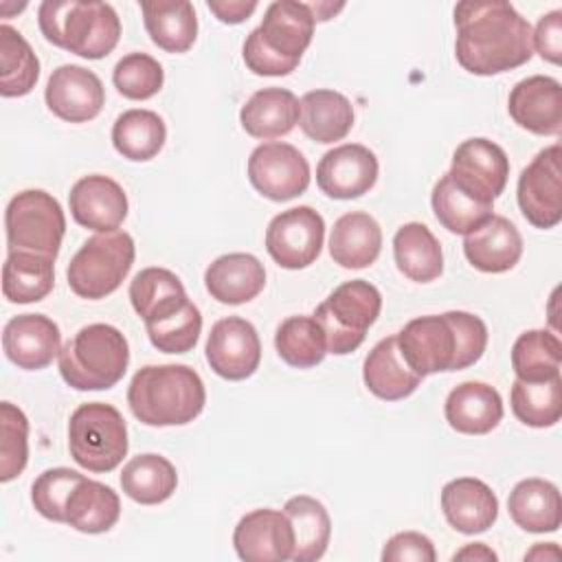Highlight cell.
Listing matches in <instances>:
<instances>
[{"label": "cell", "mask_w": 562, "mask_h": 562, "mask_svg": "<svg viewBox=\"0 0 562 562\" xmlns=\"http://www.w3.org/2000/svg\"><path fill=\"white\" fill-rule=\"evenodd\" d=\"M454 55L481 77L527 64L533 55L531 24L505 0H463L454 7Z\"/></svg>", "instance_id": "1"}, {"label": "cell", "mask_w": 562, "mask_h": 562, "mask_svg": "<svg viewBox=\"0 0 562 562\" xmlns=\"http://www.w3.org/2000/svg\"><path fill=\"white\" fill-rule=\"evenodd\" d=\"M395 338L406 364L426 378L439 371H461L479 362L487 347V327L476 314L452 310L417 316Z\"/></svg>", "instance_id": "2"}, {"label": "cell", "mask_w": 562, "mask_h": 562, "mask_svg": "<svg viewBox=\"0 0 562 562\" xmlns=\"http://www.w3.org/2000/svg\"><path fill=\"white\" fill-rule=\"evenodd\" d=\"M132 415L147 426H182L193 422L204 404V382L187 364H147L127 386Z\"/></svg>", "instance_id": "3"}, {"label": "cell", "mask_w": 562, "mask_h": 562, "mask_svg": "<svg viewBox=\"0 0 562 562\" xmlns=\"http://www.w3.org/2000/svg\"><path fill=\"white\" fill-rule=\"evenodd\" d=\"M314 13L307 2L274 0L263 20L244 42V61L248 70L261 77L290 75L314 35Z\"/></svg>", "instance_id": "4"}, {"label": "cell", "mask_w": 562, "mask_h": 562, "mask_svg": "<svg viewBox=\"0 0 562 562\" xmlns=\"http://www.w3.org/2000/svg\"><path fill=\"white\" fill-rule=\"evenodd\" d=\"M42 35L83 59L110 55L121 37V20L108 2L44 0L37 9Z\"/></svg>", "instance_id": "5"}, {"label": "cell", "mask_w": 562, "mask_h": 562, "mask_svg": "<svg viewBox=\"0 0 562 562\" xmlns=\"http://www.w3.org/2000/svg\"><path fill=\"white\" fill-rule=\"evenodd\" d=\"M57 364L68 386L105 391L123 380L130 364V345L114 325L92 323L66 340Z\"/></svg>", "instance_id": "6"}, {"label": "cell", "mask_w": 562, "mask_h": 562, "mask_svg": "<svg viewBox=\"0 0 562 562\" xmlns=\"http://www.w3.org/2000/svg\"><path fill=\"white\" fill-rule=\"evenodd\" d=\"M380 310L382 294L364 279H351L334 288L312 314L323 327L327 353L356 351L364 342L367 329L378 321Z\"/></svg>", "instance_id": "7"}, {"label": "cell", "mask_w": 562, "mask_h": 562, "mask_svg": "<svg viewBox=\"0 0 562 562\" xmlns=\"http://www.w3.org/2000/svg\"><path fill=\"white\" fill-rule=\"evenodd\" d=\"M134 257V239L125 231H110L88 237L68 263V285L81 299H105L119 290L132 270Z\"/></svg>", "instance_id": "8"}, {"label": "cell", "mask_w": 562, "mask_h": 562, "mask_svg": "<svg viewBox=\"0 0 562 562\" xmlns=\"http://www.w3.org/2000/svg\"><path fill=\"white\" fill-rule=\"evenodd\" d=\"M127 426L123 415L105 402L75 408L68 422V450L88 472H112L127 454Z\"/></svg>", "instance_id": "9"}, {"label": "cell", "mask_w": 562, "mask_h": 562, "mask_svg": "<svg viewBox=\"0 0 562 562\" xmlns=\"http://www.w3.org/2000/svg\"><path fill=\"white\" fill-rule=\"evenodd\" d=\"M4 231L9 252L26 250L55 259L66 233V217L50 193L26 189L7 204Z\"/></svg>", "instance_id": "10"}, {"label": "cell", "mask_w": 562, "mask_h": 562, "mask_svg": "<svg viewBox=\"0 0 562 562\" xmlns=\"http://www.w3.org/2000/svg\"><path fill=\"white\" fill-rule=\"evenodd\" d=\"M562 147L555 143L533 156L518 176V206L536 228H553L562 220Z\"/></svg>", "instance_id": "11"}, {"label": "cell", "mask_w": 562, "mask_h": 562, "mask_svg": "<svg viewBox=\"0 0 562 562\" xmlns=\"http://www.w3.org/2000/svg\"><path fill=\"white\" fill-rule=\"evenodd\" d=\"M325 239V222L312 206H294L274 215L266 228V250L285 270L316 261Z\"/></svg>", "instance_id": "12"}, {"label": "cell", "mask_w": 562, "mask_h": 562, "mask_svg": "<svg viewBox=\"0 0 562 562\" xmlns=\"http://www.w3.org/2000/svg\"><path fill=\"white\" fill-rule=\"evenodd\" d=\"M250 184L272 202H288L310 187V162L290 143H263L248 158Z\"/></svg>", "instance_id": "13"}, {"label": "cell", "mask_w": 562, "mask_h": 562, "mask_svg": "<svg viewBox=\"0 0 562 562\" xmlns=\"http://www.w3.org/2000/svg\"><path fill=\"white\" fill-rule=\"evenodd\" d=\"M448 173L463 191L485 204H494L505 191L509 158L505 149L490 138H468L454 149Z\"/></svg>", "instance_id": "14"}, {"label": "cell", "mask_w": 562, "mask_h": 562, "mask_svg": "<svg viewBox=\"0 0 562 562\" xmlns=\"http://www.w3.org/2000/svg\"><path fill=\"white\" fill-rule=\"evenodd\" d=\"M206 362L224 380H246L261 362V340L255 325L241 316L220 318L206 338Z\"/></svg>", "instance_id": "15"}, {"label": "cell", "mask_w": 562, "mask_h": 562, "mask_svg": "<svg viewBox=\"0 0 562 562\" xmlns=\"http://www.w3.org/2000/svg\"><path fill=\"white\" fill-rule=\"evenodd\" d=\"M378 180V158L360 143H345L318 160L316 184L334 200H353L373 189Z\"/></svg>", "instance_id": "16"}, {"label": "cell", "mask_w": 562, "mask_h": 562, "mask_svg": "<svg viewBox=\"0 0 562 562\" xmlns=\"http://www.w3.org/2000/svg\"><path fill=\"white\" fill-rule=\"evenodd\" d=\"M44 99L48 110L61 121L86 123L101 112L105 90L92 70L77 64H64L50 72Z\"/></svg>", "instance_id": "17"}, {"label": "cell", "mask_w": 562, "mask_h": 562, "mask_svg": "<svg viewBox=\"0 0 562 562\" xmlns=\"http://www.w3.org/2000/svg\"><path fill=\"white\" fill-rule=\"evenodd\" d=\"M233 547L248 562H283L292 558L294 533L290 518L279 509H252L239 518L233 531Z\"/></svg>", "instance_id": "18"}, {"label": "cell", "mask_w": 562, "mask_h": 562, "mask_svg": "<svg viewBox=\"0 0 562 562\" xmlns=\"http://www.w3.org/2000/svg\"><path fill=\"white\" fill-rule=\"evenodd\" d=\"M507 110L522 130L538 136H558L562 132V86L547 75L520 79L509 92Z\"/></svg>", "instance_id": "19"}, {"label": "cell", "mask_w": 562, "mask_h": 562, "mask_svg": "<svg viewBox=\"0 0 562 562\" xmlns=\"http://www.w3.org/2000/svg\"><path fill=\"white\" fill-rule=\"evenodd\" d=\"M72 220L90 231H119L127 217V195L123 187L101 173L79 178L68 193Z\"/></svg>", "instance_id": "20"}, {"label": "cell", "mask_w": 562, "mask_h": 562, "mask_svg": "<svg viewBox=\"0 0 562 562\" xmlns=\"http://www.w3.org/2000/svg\"><path fill=\"white\" fill-rule=\"evenodd\" d=\"M4 356L24 371H40L61 351V334L44 314H18L2 329Z\"/></svg>", "instance_id": "21"}, {"label": "cell", "mask_w": 562, "mask_h": 562, "mask_svg": "<svg viewBox=\"0 0 562 562\" xmlns=\"http://www.w3.org/2000/svg\"><path fill=\"white\" fill-rule=\"evenodd\" d=\"M441 509L452 529L465 536L487 531L498 516V498L474 476L452 479L441 490Z\"/></svg>", "instance_id": "22"}, {"label": "cell", "mask_w": 562, "mask_h": 562, "mask_svg": "<svg viewBox=\"0 0 562 562\" xmlns=\"http://www.w3.org/2000/svg\"><path fill=\"white\" fill-rule=\"evenodd\" d=\"M463 255L481 272H507L522 255V237L507 217L492 215L465 235Z\"/></svg>", "instance_id": "23"}, {"label": "cell", "mask_w": 562, "mask_h": 562, "mask_svg": "<svg viewBox=\"0 0 562 562\" xmlns=\"http://www.w3.org/2000/svg\"><path fill=\"white\" fill-rule=\"evenodd\" d=\"M204 285L215 301L224 305H241L263 290L266 270L255 255L228 252L206 268Z\"/></svg>", "instance_id": "24"}, {"label": "cell", "mask_w": 562, "mask_h": 562, "mask_svg": "<svg viewBox=\"0 0 562 562\" xmlns=\"http://www.w3.org/2000/svg\"><path fill=\"white\" fill-rule=\"evenodd\" d=\"M446 422L463 435H487L503 419V400L492 384L461 382L446 397Z\"/></svg>", "instance_id": "25"}, {"label": "cell", "mask_w": 562, "mask_h": 562, "mask_svg": "<svg viewBox=\"0 0 562 562\" xmlns=\"http://www.w3.org/2000/svg\"><path fill=\"white\" fill-rule=\"evenodd\" d=\"M382 250V228L364 211H351L334 222L329 235V255L334 263L347 270L371 266Z\"/></svg>", "instance_id": "26"}, {"label": "cell", "mask_w": 562, "mask_h": 562, "mask_svg": "<svg viewBox=\"0 0 562 562\" xmlns=\"http://www.w3.org/2000/svg\"><path fill=\"white\" fill-rule=\"evenodd\" d=\"M301 103L294 92L285 88H261L239 110V123L252 138H279L299 123Z\"/></svg>", "instance_id": "27"}, {"label": "cell", "mask_w": 562, "mask_h": 562, "mask_svg": "<svg viewBox=\"0 0 562 562\" xmlns=\"http://www.w3.org/2000/svg\"><path fill=\"white\" fill-rule=\"evenodd\" d=\"M364 386L380 400L397 402L415 393L419 382L424 380L417 375L400 353L397 338L386 336L382 338L364 358L362 367Z\"/></svg>", "instance_id": "28"}, {"label": "cell", "mask_w": 562, "mask_h": 562, "mask_svg": "<svg viewBox=\"0 0 562 562\" xmlns=\"http://www.w3.org/2000/svg\"><path fill=\"white\" fill-rule=\"evenodd\" d=\"M512 520L529 533L558 531L562 525L560 490L544 479H522L507 498Z\"/></svg>", "instance_id": "29"}, {"label": "cell", "mask_w": 562, "mask_h": 562, "mask_svg": "<svg viewBox=\"0 0 562 562\" xmlns=\"http://www.w3.org/2000/svg\"><path fill=\"white\" fill-rule=\"evenodd\" d=\"M299 103V125L303 134L316 143L329 145L342 140L353 127V105L336 90H310Z\"/></svg>", "instance_id": "30"}, {"label": "cell", "mask_w": 562, "mask_h": 562, "mask_svg": "<svg viewBox=\"0 0 562 562\" xmlns=\"http://www.w3.org/2000/svg\"><path fill=\"white\" fill-rule=\"evenodd\" d=\"M145 29L151 42L167 53H187L198 37L195 9L187 0L140 2Z\"/></svg>", "instance_id": "31"}, {"label": "cell", "mask_w": 562, "mask_h": 562, "mask_svg": "<svg viewBox=\"0 0 562 562\" xmlns=\"http://www.w3.org/2000/svg\"><path fill=\"white\" fill-rule=\"evenodd\" d=\"M130 301L134 312L145 321V325L158 323L189 303L182 281L171 270L156 266L143 268L132 279Z\"/></svg>", "instance_id": "32"}, {"label": "cell", "mask_w": 562, "mask_h": 562, "mask_svg": "<svg viewBox=\"0 0 562 562\" xmlns=\"http://www.w3.org/2000/svg\"><path fill=\"white\" fill-rule=\"evenodd\" d=\"M119 516V494L110 485L83 476L66 501L64 522L81 533H103L116 525Z\"/></svg>", "instance_id": "33"}, {"label": "cell", "mask_w": 562, "mask_h": 562, "mask_svg": "<svg viewBox=\"0 0 562 562\" xmlns=\"http://www.w3.org/2000/svg\"><path fill=\"white\" fill-rule=\"evenodd\" d=\"M393 255L397 270L415 281L428 283L443 272V252L432 231L422 222H408L393 237Z\"/></svg>", "instance_id": "34"}, {"label": "cell", "mask_w": 562, "mask_h": 562, "mask_svg": "<svg viewBox=\"0 0 562 562\" xmlns=\"http://www.w3.org/2000/svg\"><path fill=\"white\" fill-rule=\"evenodd\" d=\"M55 285V259L26 250H11L2 266V294L11 303H35Z\"/></svg>", "instance_id": "35"}, {"label": "cell", "mask_w": 562, "mask_h": 562, "mask_svg": "<svg viewBox=\"0 0 562 562\" xmlns=\"http://www.w3.org/2000/svg\"><path fill=\"white\" fill-rule=\"evenodd\" d=\"M285 516L290 518L294 533V562H314L323 558L331 536V520L325 505L307 494L288 498L283 505Z\"/></svg>", "instance_id": "36"}, {"label": "cell", "mask_w": 562, "mask_h": 562, "mask_svg": "<svg viewBox=\"0 0 562 562\" xmlns=\"http://www.w3.org/2000/svg\"><path fill=\"white\" fill-rule=\"evenodd\" d=\"M178 485V472L173 463L160 454L145 452L132 457L121 472V487L125 496L140 505L165 503Z\"/></svg>", "instance_id": "37"}, {"label": "cell", "mask_w": 562, "mask_h": 562, "mask_svg": "<svg viewBox=\"0 0 562 562\" xmlns=\"http://www.w3.org/2000/svg\"><path fill=\"white\" fill-rule=\"evenodd\" d=\"M167 140L165 121L151 110H125L112 125L114 149L134 162L151 160Z\"/></svg>", "instance_id": "38"}, {"label": "cell", "mask_w": 562, "mask_h": 562, "mask_svg": "<svg viewBox=\"0 0 562 562\" xmlns=\"http://www.w3.org/2000/svg\"><path fill=\"white\" fill-rule=\"evenodd\" d=\"M430 204L437 222L457 235H468L494 215V204H485L463 191L450 173H443L432 187Z\"/></svg>", "instance_id": "39"}, {"label": "cell", "mask_w": 562, "mask_h": 562, "mask_svg": "<svg viewBox=\"0 0 562 562\" xmlns=\"http://www.w3.org/2000/svg\"><path fill=\"white\" fill-rule=\"evenodd\" d=\"M40 77V61L24 40L13 26H0V94L24 97L29 94Z\"/></svg>", "instance_id": "40"}, {"label": "cell", "mask_w": 562, "mask_h": 562, "mask_svg": "<svg viewBox=\"0 0 562 562\" xmlns=\"http://www.w3.org/2000/svg\"><path fill=\"white\" fill-rule=\"evenodd\" d=\"M562 342L549 329L522 331L512 347V369L518 380L540 382L560 375Z\"/></svg>", "instance_id": "41"}, {"label": "cell", "mask_w": 562, "mask_h": 562, "mask_svg": "<svg viewBox=\"0 0 562 562\" xmlns=\"http://www.w3.org/2000/svg\"><path fill=\"white\" fill-rule=\"evenodd\" d=\"M279 358L294 369H310L327 356L323 327L314 316H288L274 334Z\"/></svg>", "instance_id": "42"}, {"label": "cell", "mask_w": 562, "mask_h": 562, "mask_svg": "<svg viewBox=\"0 0 562 562\" xmlns=\"http://www.w3.org/2000/svg\"><path fill=\"white\" fill-rule=\"evenodd\" d=\"M514 415L531 428H549L562 417V378L540 382L514 380L509 393Z\"/></svg>", "instance_id": "43"}, {"label": "cell", "mask_w": 562, "mask_h": 562, "mask_svg": "<svg viewBox=\"0 0 562 562\" xmlns=\"http://www.w3.org/2000/svg\"><path fill=\"white\" fill-rule=\"evenodd\" d=\"M114 88L132 101H145L158 94L165 81V70L147 53H130L121 57L112 70Z\"/></svg>", "instance_id": "44"}, {"label": "cell", "mask_w": 562, "mask_h": 562, "mask_svg": "<svg viewBox=\"0 0 562 562\" xmlns=\"http://www.w3.org/2000/svg\"><path fill=\"white\" fill-rule=\"evenodd\" d=\"M29 461V419L11 402L0 404V481L9 483Z\"/></svg>", "instance_id": "45"}, {"label": "cell", "mask_w": 562, "mask_h": 562, "mask_svg": "<svg viewBox=\"0 0 562 562\" xmlns=\"http://www.w3.org/2000/svg\"><path fill=\"white\" fill-rule=\"evenodd\" d=\"M149 342L162 351V353H187L198 345L200 331H202V314L200 310L189 301L182 310L176 314L145 325Z\"/></svg>", "instance_id": "46"}, {"label": "cell", "mask_w": 562, "mask_h": 562, "mask_svg": "<svg viewBox=\"0 0 562 562\" xmlns=\"http://www.w3.org/2000/svg\"><path fill=\"white\" fill-rule=\"evenodd\" d=\"M81 479H83V474L77 470H70V468L44 470L33 481V487H31V501H33V507L37 509V514L53 522H64L66 501Z\"/></svg>", "instance_id": "47"}, {"label": "cell", "mask_w": 562, "mask_h": 562, "mask_svg": "<svg viewBox=\"0 0 562 562\" xmlns=\"http://www.w3.org/2000/svg\"><path fill=\"white\" fill-rule=\"evenodd\" d=\"M384 562H435L437 553L432 547V540L417 531H402L386 540L382 549Z\"/></svg>", "instance_id": "48"}, {"label": "cell", "mask_w": 562, "mask_h": 562, "mask_svg": "<svg viewBox=\"0 0 562 562\" xmlns=\"http://www.w3.org/2000/svg\"><path fill=\"white\" fill-rule=\"evenodd\" d=\"M531 42L538 55L551 64L562 59V11L553 9L538 20L536 31H531Z\"/></svg>", "instance_id": "49"}, {"label": "cell", "mask_w": 562, "mask_h": 562, "mask_svg": "<svg viewBox=\"0 0 562 562\" xmlns=\"http://www.w3.org/2000/svg\"><path fill=\"white\" fill-rule=\"evenodd\" d=\"M206 7L211 13H215L220 22L239 24L255 13L257 2L255 0H209Z\"/></svg>", "instance_id": "50"}, {"label": "cell", "mask_w": 562, "mask_h": 562, "mask_svg": "<svg viewBox=\"0 0 562 562\" xmlns=\"http://www.w3.org/2000/svg\"><path fill=\"white\" fill-rule=\"evenodd\" d=\"M452 560L457 562V560H474V562H496L498 560V555L485 544V542H470V544H465L463 549H459L454 555H452Z\"/></svg>", "instance_id": "51"}, {"label": "cell", "mask_w": 562, "mask_h": 562, "mask_svg": "<svg viewBox=\"0 0 562 562\" xmlns=\"http://www.w3.org/2000/svg\"><path fill=\"white\" fill-rule=\"evenodd\" d=\"M560 555H562V553H560V549H558L555 542H538V544H533L531 551L525 553V560H547V558L558 560Z\"/></svg>", "instance_id": "52"}, {"label": "cell", "mask_w": 562, "mask_h": 562, "mask_svg": "<svg viewBox=\"0 0 562 562\" xmlns=\"http://www.w3.org/2000/svg\"><path fill=\"white\" fill-rule=\"evenodd\" d=\"M307 4H310V9H312L316 22H325V20L334 18V15L345 7L342 2H338V4H331V2H307Z\"/></svg>", "instance_id": "53"}]
</instances>
